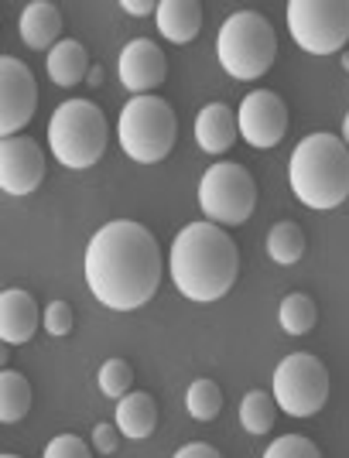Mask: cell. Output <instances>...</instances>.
<instances>
[{
	"label": "cell",
	"mask_w": 349,
	"mask_h": 458,
	"mask_svg": "<svg viewBox=\"0 0 349 458\" xmlns=\"http://www.w3.org/2000/svg\"><path fill=\"white\" fill-rule=\"evenodd\" d=\"M199 209L216 226H243L257 209V182L236 161H216L199 182Z\"/></svg>",
	"instance_id": "52a82bcc"
},
{
	"label": "cell",
	"mask_w": 349,
	"mask_h": 458,
	"mask_svg": "<svg viewBox=\"0 0 349 458\" xmlns=\"http://www.w3.org/2000/svg\"><path fill=\"white\" fill-rule=\"evenodd\" d=\"M116 72H120L123 89H131L134 96H151V89H157L168 79V58L151 38H134L120 52Z\"/></svg>",
	"instance_id": "4fadbf2b"
},
{
	"label": "cell",
	"mask_w": 349,
	"mask_h": 458,
	"mask_svg": "<svg viewBox=\"0 0 349 458\" xmlns=\"http://www.w3.org/2000/svg\"><path fill=\"white\" fill-rule=\"evenodd\" d=\"M93 448H97L99 455H114L116 448H120V428L110 424V420H99L97 428H93Z\"/></svg>",
	"instance_id": "f1b7e54d"
},
{
	"label": "cell",
	"mask_w": 349,
	"mask_h": 458,
	"mask_svg": "<svg viewBox=\"0 0 349 458\" xmlns=\"http://www.w3.org/2000/svg\"><path fill=\"white\" fill-rule=\"evenodd\" d=\"M62 11H58L55 4H48V0H35V4H28L24 11H21V21H18V31H21V41L28 45V48H55L58 41H62Z\"/></svg>",
	"instance_id": "e0dca14e"
},
{
	"label": "cell",
	"mask_w": 349,
	"mask_h": 458,
	"mask_svg": "<svg viewBox=\"0 0 349 458\" xmlns=\"http://www.w3.org/2000/svg\"><path fill=\"white\" fill-rule=\"evenodd\" d=\"M72 325H76V311H72L69 301H62V298H58V301H48L45 315H41V328H45L48 335L62 339V335L72 332Z\"/></svg>",
	"instance_id": "4316f807"
},
{
	"label": "cell",
	"mask_w": 349,
	"mask_h": 458,
	"mask_svg": "<svg viewBox=\"0 0 349 458\" xmlns=\"http://www.w3.org/2000/svg\"><path fill=\"white\" fill-rule=\"evenodd\" d=\"M343 65L349 69V52H343Z\"/></svg>",
	"instance_id": "836d02e7"
},
{
	"label": "cell",
	"mask_w": 349,
	"mask_h": 458,
	"mask_svg": "<svg viewBox=\"0 0 349 458\" xmlns=\"http://www.w3.org/2000/svg\"><path fill=\"white\" fill-rule=\"evenodd\" d=\"M45 182V151L35 137L18 134L0 144V189L7 195H31Z\"/></svg>",
	"instance_id": "7c38bea8"
},
{
	"label": "cell",
	"mask_w": 349,
	"mask_h": 458,
	"mask_svg": "<svg viewBox=\"0 0 349 458\" xmlns=\"http://www.w3.org/2000/svg\"><path fill=\"white\" fill-rule=\"evenodd\" d=\"M305 247H309L305 229L298 226V223H291V219H281V223H274L268 229V257H271L274 264H281V267L298 264L305 257Z\"/></svg>",
	"instance_id": "44dd1931"
},
{
	"label": "cell",
	"mask_w": 349,
	"mask_h": 458,
	"mask_svg": "<svg viewBox=\"0 0 349 458\" xmlns=\"http://www.w3.org/2000/svg\"><path fill=\"white\" fill-rule=\"evenodd\" d=\"M343 144L349 148V114H346V120H343Z\"/></svg>",
	"instance_id": "d6a6232c"
},
{
	"label": "cell",
	"mask_w": 349,
	"mask_h": 458,
	"mask_svg": "<svg viewBox=\"0 0 349 458\" xmlns=\"http://www.w3.org/2000/svg\"><path fill=\"white\" fill-rule=\"evenodd\" d=\"M216 55H219L223 72L240 82L268 76L277 58V35H274L271 21L257 11H233L219 24Z\"/></svg>",
	"instance_id": "277c9868"
},
{
	"label": "cell",
	"mask_w": 349,
	"mask_h": 458,
	"mask_svg": "<svg viewBox=\"0 0 349 458\" xmlns=\"http://www.w3.org/2000/svg\"><path fill=\"white\" fill-rule=\"evenodd\" d=\"M41 458H93V448L79 435H58L45 445V455Z\"/></svg>",
	"instance_id": "83f0119b"
},
{
	"label": "cell",
	"mask_w": 349,
	"mask_h": 458,
	"mask_svg": "<svg viewBox=\"0 0 349 458\" xmlns=\"http://www.w3.org/2000/svg\"><path fill=\"white\" fill-rule=\"evenodd\" d=\"M264 458H322L319 445L305 435H281L277 441L268 445Z\"/></svg>",
	"instance_id": "484cf974"
},
{
	"label": "cell",
	"mask_w": 349,
	"mask_h": 458,
	"mask_svg": "<svg viewBox=\"0 0 349 458\" xmlns=\"http://www.w3.org/2000/svg\"><path fill=\"white\" fill-rule=\"evenodd\" d=\"M291 191L302 206L319 212L339 209L349 199V148L336 134L302 137L288 161Z\"/></svg>",
	"instance_id": "3957f363"
},
{
	"label": "cell",
	"mask_w": 349,
	"mask_h": 458,
	"mask_svg": "<svg viewBox=\"0 0 349 458\" xmlns=\"http://www.w3.org/2000/svg\"><path fill=\"white\" fill-rule=\"evenodd\" d=\"M277 322L288 335H309L315 322H319V308L305 291H291L277 308Z\"/></svg>",
	"instance_id": "603a6c76"
},
{
	"label": "cell",
	"mask_w": 349,
	"mask_h": 458,
	"mask_svg": "<svg viewBox=\"0 0 349 458\" xmlns=\"http://www.w3.org/2000/svg\"><path fill=\"white\" fill-rule=\"evenodd\" d=\"M127 14H134V18H148V14H157V4H151V0H123L120 4Z\"/></svg>",
	"instance_id": "4dcf8cb0"
},
{
	"label": "cell",
	"mask_w": 349,
	"mask_h": 458,
	"mask_svg": "<svg viewBox=\"0 0 349 458\" xmlns=\"http://www.w3.org/2000/svg\"><path fill=\"white\" fill-rule=\"evenodd\" d=\"M31 403H35L31 383L24 380L18 369H4L0 373V420L4 424H18V420L28 418Z\"/></svg>",
	"instance_id": "ffe728a7"
},
{
	"label": "cell",
	"mask_w": 349,
	"mask_h": 458,
	"mask_svg": "<svg viewBox=\"0 0 349 458\" xmlns=\"http://www.w3.org/2000/svg\"><path fill=\"white\" fill-rule=\"evenodd\" d=\"M106 140H110L106 116L89 99H65L48 116V148L58 157V165L72 172L93 168L106 151Z\"/></svg>",
	"instance_id": "5b68a950"
},
{
	"label": "cell",
	"mask_w": 349,
	"mask_h": 458,
	"mask_svg": "<svg viewBox=\"0 0 349 458\" xmlns=\"http://www.w3.org/2000/svg\"><path fill=\"white\" fill-rule=\"evenodd\" d=\"M155 24L161 38H168L172 45H189L202 31V4L199 0H161Z\"/></svg>",
	"instance_id": "2e32d148"
},
{
	"label": "cell",
	"mask_w": 349,
	"mask_h": 458,
	"mask_svg": "<svg viewBox=\"0 0 349 458\" xmlns=\"http://www.w3.org/2000/svg\"><path fill=\"white\" fill-rule=\"evenodd\" d=\"M116 137L123 154L137 165H157L174 151L178 116L161 96H134L116 120Z\"/></svg>",
	"instance_id": "8992f818"
},
{
	"label": "cell",
	"mask_w": 349,
	"mask_h": 458,
	"mask_svg": "<svg viewBox=\"0 0 349 458\" xmlns=\"http://www.w3.org/2000/svg\"><path fill=\"white\" fill-rule=\"evenodd\" d=\"M277 420V401L268 390H251L240 401V424L247 435H268Z\"/></svg>",
	"instance_id": "7402d4cb"
},
{
	"label": "cell",
	"mask_w": 349,
	"mask_h": 458,
	"mask_svg": "<svg viewBox=\"0 0 349 458\" xmlns=\"http://www.w3.org/2000/svg\"><path fill=\"white\" fill-rule=\"evenodd\" d=\"M240 137V123L226 103H209L195 116V140L206 154H226Z\"/></svg>",
	"instance_id": "9a60e30c"
},
{
	"label": "cell",
	"mask_w": 349,
	"mask_h": 458,
	"mask_svg": "<svg viewBox=\"0 0 349 458\" xmlns=\"http://www.w3.org/2000/svg\"><path fill=\"white\" fill-rule=\"evenodd\" d=\"M82 270L99 305L137 311L157 294L165 257L148 226L134 219H114L93 233Z\"/></svg>",
	"instance_id": "6da1fadb"
},
{
	"label": "cell",
	"mask_w": 349,
	"mask_h": 458,
	"mask_svg": "<svg viewBox=\"0 0 349 458\" xmlns=\"http://www.w3.org/2000/svg\"><path fill=\"white\" fill-rule=\"evenodd\" d=\"M116 428L123 438L144 441L155 435L157 428V403L144 390H131L123 401H116Z\"/></svg>",
	"instance_id": "d6986e66"
},
{
	"label": "cell",
	"mask_w": 349,
	"mask_h": 458,
	"mask_svg": "<svg viewBox=\"0 0 349 458\" xmlns=\"http://www.w3.org/2000/svg\"><path fill=\"white\" fill-rule=\"evenodd\" d=\"M168 274L182 298L209 305L230 294L240 274V250L233 236L216 223H189L172 240L168 250Z\"/></svg>",
	"instance_id": "7a4b0ae2"
},
{
	"label": "cell",
	"mask_w": 349,
	"mask_h": 458,
	"mask_svg": "<svg viewBox=\"0 0 349 458\" xmlns=\"http://www.w3.org/2000/svg\"><path fill=\"white\" fill-rule=\"evenodd\" d=\"M288 31L309 55L343 52L349 41V0H291Z\"/></svg>",
	"instance_id": "9c48e42d"
},
{
	"label": "cell",
	"mask_w": 349,
	"mask_h": 458,
	"mask_svg": "<svg viewBox=\"0 0 349 458\" xmlns=\"http://www.w3.org/2000/svg\"><path fill=\"white\" fill-rule=\"evenodd\" d=\"M86 82H89L93 89H99V86L106 82V69H103V65H93V69H89V76H86Z\"/></svg>",
	"instance_id": "1f68e13d"
},
{
	"label": "cell",
	"mask_w": 349,
	"mask_h": 458,
	"mask_svg": "<svg viewBox=\"0 0 349 458\" xmlns=\"http://www.w3.org/2000/svg\"><path fill=\"white\" fill-rule=\"evenodd\" d=\"M38 110V82L14 55L0 58V137H18Z\"/></svg>",
	"instance_id": "30bf717a"
},
{
	"label": "cell",
	"mask_w": 349,
	"mask_h": 458,
	"mask_svg": "<svg viewBox=\"0 0 349 458\" xmlns=\"http://www.w3.org/2000/svg\"><path fill=\"white\" fill-rule=\"evenodd\" d=\"M41 315H45V311H38V301H35L31 291H24V287H7V291L0 294V339L7 345L31 343L41 325Z\"/></svg>",
	"instance_id": "5bb4252c"
},
{
	"label": "cell",
	"mask_w": 349,
	"mask_h": 458,
	"mask_svg": "<svg viewBox=\"0 0 349 458\" xmlns=\"http://www.w3.org/2000/svg\"><path fill=\"white\" fill-rule=\"evenodd\" d=\"M185 411L192 414L195 420H216L219 411H223V390L216 380H195L189 390H185Z\"/></svg>",
	"instance_id": "cb8c5ba5"
},
{
	"label": "cell",
	"mask_w": 349,
	"mask_h": 458,
	"mask_svg": "<svg viewBox=\"0 0 349 458\" xmlns=\"http://www.w3.org/2000/svg\"><path fill=\"white\" fill-rule=\"evenodd\" d=\"M236 123H240V137L251 148L268 151V148H277L288 134V106L274 89H253L240 99Z\"/></svg>",
	"instance_id": "8fae6325"
},
{
	"label": "cell",
	"mask_w": 349,
	"mask_h": 458,
	"mask_svg": "<svg viewBox=\"0 0 349 458\" xmlns=\"http://www.w3.org/2000/svg\"><path fill=\"white\" fill-rule=\"evenodd\" d=\"M89 55H86V45L76 38H62L48 52V58H45V72H48V79L55 82V86H62V89H72V86H79L82 79L89 76Z\"/></svg>",
	"instance_id": "ac0fdd59"
},
{
	"label": "cell",
	"mask_w": 349,
	"mask_h": 458,
	"mask_svg": "<svg viewBox=\"0 0 349 458\" xmlns=\"http://www.w3.org/2000/svg\"><path fill=\"white\" fill-rule=\"evenodd\" d=\"M172 458H223V452L213 448L209 441H192V445H182Z\"/></svg>",
	"instance_id": "f546056e"
},
{
	"label": "cell",
	"mask_w": 349,
	"mask_h": 458,
	"mask_svg": "<svg viewBox=\"0 0 349 458\" xmlns=\"http://www.w3.org/2000/svg\"><path fill=\"white\" fill-rule=\"evenodd\" d=\"M274 401L288 418H315L329 401V369L311 352H291L274 369Z\"/></svg>",
	"instance_id": "ba28073f"
},
{
	"label": "cell",
	"mask_w": 349,
	"mask_h": 458,
	"mask_svg": "<svg viewBox=\"0 0 349 458\" xmlns=\"http://www.w3.org/2000/svg\"><path fill=\"white\" fill-rule=\"evenodd\" d=\"M0 458H21V455H14V452H4Z\"/></svg>",
	"instance_id": "e575fe53"
},
{
	"label": "cell",
	"mask_w": 349,
	"mask_h": 458,
	"mask_svg": "<svg viewBox=\"0 0 349 458\" xmlns=\"http://www.w3.org/2000/svg\"><path fill=\"white\" fill-rule=\"evenodd\" d=\"M99 390H103V397H110V401H123L127 394H131V386H134V369L127 360H106V363L99 366Z\"/></svg>",
	"instance_id": "d4e9b609"
}]
</instances>
